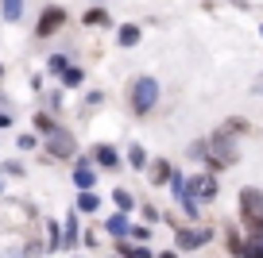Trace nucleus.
Instances as JSON below:
<instances>
[{
	"mask_svg": "<svg viewBox=\"0 0 263 258\" xmlns=\"http://www.w3.org/2000/svg\"><path fill=\"white\" fill-rule=\"evenodd\" d=\"M236 158H240L236 131H229V127L213 131V139H209V166L213 169H229V166H236Z\"/></svg>",
	"mask_w": 263,
	"mask_h": 258,
	"instance_id": "1",
	"label": "nucleus"
},
{
	"mask_svg": "<svg viewBox=\"0 0 263 258\" xmlns=\"http://www.w3.org/2000/svg\"><path fill=\"white\" fill-rule=\"evenodd\" d=\"M159 97H163V89H159L155 77H136L128 89V100H132V112L136 116H151L159 108Z\"/></svg>",
	"mask_w": 263,
	"mask_h": 258,
	"instance_id": "2",
	"label": "nucleus"
},
{
	"mask_svg": "<svg viewBox=\"0 0 263 258\" xmlns=\"http://www.w3.org/2000/svg\"><path fill=\"white\" fill-rule=\"evenodd\" d=\"M43 146H47V154H50V158H58V162L78 158V143H74V135H70L66 127H54L47 139H43Z\"/></svg>",
	"mask_w": 263,
	"mask_h": 258,
	"instance_id": "3",
	"label": "nucleus"
},
{
	"mask_svg": "<svg viewBox=\"0 0 263 258\" xmlns=\"http://www.w3.org/2000/svg\"><path fill=\"white\" fill-rule=\"evenodd\" d=\"M62 24H66V8L47 4V8L39 12V24H35V39H50V35H58Z\"/></svg>",
	"mask_w": 263,
	"mask_h": 258,
	"instance_id": "4",
	"label": "nucleus"
},
{
	"mask_svg": "<svg viewBox=\"0 0 263 258\" xmlns=\"http://www.w3.org/2000/svg\"><path fill=\"white\" fill-rule=\"evenodd\" d=\"M209 239H213V227H178L174 250H201Z\"/></svg>",
	"mask_w": 263,
	"mask_h": 258,
	"instance_id": "5",
	"label": "nucleus"
},
{
	"mask_svg": "<svg viewBox=\"0 0 263 258\" xmlns=\"http://www.w3.org/2000/svg\"><path fill=\"white\" fill-rule=\"evenodd\" d=\"M74 185L78 189H93L97 185V162H89L85 154L74 158Z\"/></svg>",
	"mask_w": 263,
	"mask_h": 258,
	"instance_id": "6",
	"label": "nucleus"
},
{
	"mask_svg": "<svg viewBox=\"0 0 263 258\" xmlns=\"http://www.w3.org/2000/svg\"><path fill=\"white\" fill-rule=\"evenodd\" d=\"M190 189L201 197V204H205V201H217V193H221V185H217L213 174H194V178H190Z\"/></svg>",
	"mask_w": 263,
	"mask_h": 258,
	"instance_id": "7",
	"label": "nucleus"
},
{
	"mask_svg": "<svg viewBox=\"0 0 263 258\" xmlns=\"http://www.w3.org/2000/svg\"><path fill=\"white\" fill-rule=\"evenodd\" d=\"M263 212V189H240V216L252 220Z\"/></svg>",
	"mask_w": 263,
	"mask_h": 258,
	"instance_id": "8",
	"label": "nucleus"
},
{
	"mask_svg": "<svg viewBox=\"0 0 263 258\" xmlns=\"http://www.w3.org/2000/svg\"><path fill=\"white\" fill-rule=\"evenodd\" d=\"M171 178H174V166L166 158H151L147 162V181L151 185H171Z\"/></svg>",
	"mask_w": 263,
	"mask_h": 258,
	"instance_id": "9",
	"label": "nucleus"
},
{
	"mask_svg": "<svg viewBox=\"0 0 263 258\" xmlns=\"http://www.w3.org/2000/svg\"><path fill=\"white\" fill-rule=\"evenodd\" d=\"M105 231L112 235V239H132V220H128V212H112V216L105 220Z\"/></svg>",
	"mask_w": 263,
	"mask_h": 258,
	"instance_id": "10",
	"label": "nucleus"
},
{
	"mask_svg": "<svg viewBox=\"0 0 263 258\" xmlns=\"http://www.w3.org/2000/svg\"><path fill=\"white\" fill-rule=\"evenodd\" d=\"M93 162H97L101 169H116V166H120V154H116V146L97 143V146H93Z\"/></svg>",
	"mask_w": 263,
	"mask_h": 258,
	"instance_id": "11",
	"label": "nucleus"
},
{
	"mask_svg": "<svg viewBox=\"0 0 263 258\" xmlns=\"http://www.w3.org/2000/svg\"><path fill=\"white\" fill-rule=\"evenodd\" d=\"M140 39H143V31L136 24H120L116 27V42H120V47H140Z\"/></svg>",
	"mask_w": 263,
	"mask_h": 258,
	"instance_id": "12",
	"label": "nucleus"
},
{
	"mask_svg": "<svg viewBox=\"0 0 263 258\" xmlns=\"http://www.w3.org/2000/svg\"><path fill=\"white\" fill-rule=\"evenodd\" d=\"M47 235H50V239H47V250H66V239H62V235H66V224L47 220Z\"/></svg>",
	"mask_w": 263,
	"mask_h": 258,
	"instance_id": "13",
	"label": "nucleus"
},
{
	"mask_svg": "<svg viewBox=\"0 0 263 258\" xmlns=\"http://www.w3.org/2000/svg\"><path fill=\"white\" fill-rule=\"evenodd\" d=\"M78 212H85V216H93V212L101 208V197L93 193V189H82V193H78V204H74Z\"/></svg>",
	"mask_w": 263,
	"mask_h": 258,
	"instance_id": "14",
	"label": "nucleus"
},
{
	"mask_svg": "<svg viewBox=\"0 0 263 258\" xmlns=\"http://www.w3.org/2000/svg\"><path fill=\"white\" fill-rule=\"evenodd\" d=\"M82 24H85V27H108V24H112V16H108L105 8H85Z\"/></svg>",
	"mask_w": 263,
	"mask_h": 258,
	"instance_id": "15",
	"label": "nucleus"
},
{
	"mask_svg": "<svg viewBox=\"0 0 263 258\" xmlns=\"http://www.w3.org/2000/svg\"><path fill=\"white\" fill-rule=\"evenodd\" d=\"M0 16L8 19V24H20V16H24V0H0Z\"/></svg>",
	"mask_w": 263,
	"mask_h": 258,
	"instance_id": "16",
	"label": "nucleus"
},
{
	"mask_svg": "<svg viewBox=\"0 0 263 258\" xmlns=\"http://www.w3.org/2000/svg\"><path fill=\"white\" fill-rule=\"evenodd\" d=\"M128 166H132V169H147V150H143L140 143L128 146Z\"/></svg>",
	"mask_w": 263,
	"mask_h": 258,
	"instance_id": "17",
	"label": "nucleus"
},
{
	"mask_svg": "<svg viewBox=\"0 0 263 258\" xmlns=\"http://www.w3.org/2000/svg\"><path fill=\"white\" fill-rule=\"evenodd\" d=\"M112 201H116V208H124V212H132V208H136V197H132V193H128V189H120V185H116V193H112Z\"/></svg>",
	"mask_w": 263,
	"mask_h": 258,
	"instance_id": "18",
	"label": "nucleus"
},
{
	"mask_svg": "<svg viewBox=\"0 0 263 258\" xmlns=\"http://www.w3.org/2000/svg\"><path fill=\"white\" fill-rule=\"evenodd\" d=\"M58 123H54V116L50 112H35V131H43V135H50Z\"/></svg>",
	"mask_w": 263,
	"mask_h": 258,
	"instance_id": "19",
	"label": "nucleus"
},
{
	"mask_svg": "<svg viewBox=\"0 0 263 258\" xmlns=\"http://www.w3.org/2000/svg\"><path fill=\"white\" fill-rule=\"evenodd\" d=\"M47 70H50V73H58V77H62V73L70 70V58H66V54H50V58H47Z\"/></svg>",
	"mask_w": 263,
	"mask_h": 258,
	"instance_id": "20",
	"label": "nucleus"
},
{
	"mask_svg": "<svg viewBox=\"0 0 263 258\" xmlns=\"http://www.w3.org/2000/svg\"><path fill=\"white\" fill-rule=\"evenodd\" d=\"M82 81H85V73L78 70V66H70V70L62 73V85H66V89H78V85H82Z\"/></svg>",
	"mask_w": 263,
	"mask_h": 258,
	"instance_id": "21",
	"label": "nucleus"
},
{
	"mask_svg": "<svg viewBox=\"0 0 263 258\" xmlns=\"http://www.w3.org/2000/svg\"><path fill=\"white\" fill-rule=\"evenodd\" d=\"M244 254H248V258H263V235L244 239Z\"/></svg>",
	"mask_w": 263,
	"mask_h": 258,
	"instance_id": "22",
	"label": "nucleus"
},
{
	"mask_svg": "<svg viewBox=\"0 0 263 258\" xmlns=\"http://www.w3.org/2000/svg\"><path fill=\"white\" fill-rule=\"evenodd\" d=\"M78 239H85V235L82 231H78V220L74 216H70V220H66V247H74V243Z\"/></svg>",
	"mask_w": 263,
	"mask_h": 258,
	"instance_id": "23",
	"label": "nucleus"
},
{
	"mask_svg": "<svg viewBox=\"0 0 263 258\" xmlns=\"http://www.w3.org/2000/svg\"><path fill=\"white\" fill-rule=\"evenodd\" d=\"M16 146H20V150H35V146H43V143H39V135H31V131H24V135L16 139Z\"/></svg>",
	"mask_w": 263,
	"mask_h": 258,
	"instance_id": "24",
	"label": "nucleus"
},
{
	"mask_svg": "<svg viewBox=\"0 0 263 258\" xmlns=\"http://www.w3.org/2000/svg\"><path fill=\"white\" fill-rule=\"evenodd\" d=\"M0 169H4V174H12V178H24V162H16V158H8Z\"/></svg>",
	"mask_w": 263,
	"mask_h": 258,
	"instance_id": "25",
	"label": "nucleus"
},
{
	"mask_svg": "<svg viewBox=\"0 0 263 258\" xmlns=\"http://www.w3.org/2000/svg\"><path fill=\"white\" fill-rule=\"evenodd\" d=\"M132 239H151V224H132Z\"/></svg>",
	"mask_w": 263,
	"mask_h": 258,
	"instance_id": "26",
	"label": "nucleus"
},
{
	"mask_svg": "<svg viewBox=\"0 0 263 258\" xmlns=\"http://www.w3.org/2000/svg\"><path fill=\"white\" fill-rule=\"evenodd\" d=\"M143 220H147L151 227L159 224V208H155V204H143Z\"/></svg>",
	"mask_w": 263,
	"mask_h": 258,
	"instance_id": "27",
	"label": "nucleus"
},
{
	"mask_svg": "<svg viewBox=\"0 0 263 258\" xmlns=\"http://www.w3.org/2000/svg\"><path fill=\"white\" fill-rule=\"evenodd\" d=\"M248 231H252V235H263V212H259V216H252V220H248Z\"/></svg>",
	"mask_w": 263,
	"mask_h": 258,
	"instance_id": "28",
	"label": "nucleus"
},
{
	"mask_svg": "<svg viewBox=\"0 0 263 258\" xmlns=\"http://www.w3.org/2000/svg\"><path fill=\"white\" fill-rule=\"evenodd\" d=\"M224 127H229V131H236V135H240V131H248V123H244V120H229Z\"/></svg>",
	"mask_w": 263,
	"mask_h": 258,
	"instance_id": "29",
	"label": "nucleus"
},
{
	"mask_svg": "<svg viewBox=\"0 0 263 258\" xmlns=\"http://www.w3.org/2000/svg\"><path fill=\"white\" fill-rule=\"evenodd\" d=\"M12 120H16V116H8V112H0V131H4V127H12Z\"/></svg>",
	"mask_w": 263,
	"mask_h": 258,
	"instance_id": "30",
	"label": "nucleus"
},
{
	"mask_svg": "<svg viewBox=\"0 0 263 258\" xmlns=\"http://www.w3.org/2000/svg\"><path fill=\"white\" fill-rule=\"evenodd\" d=\"M252 93H255V97H263V73H259V77H255V85H252Z\"/></svg>",
	"mask_w": 263,
	"mask_h": 258,
	"instance_id": "31",
	"label": "nucleus"
},
{
	"mask_svg": "<svg viewBox=\"0 0 263 258\" xmlns=\"http://www.w3.org/2000/svg\"><path fill=\"white\" fill-rule=\"evenodd\" d=\"M0 77H4V66H0Z\"/></svg>",
	"mask_w": 263,
	"mask_h": 258,
	"instance_id": "32",
	"label": "nucleus"
},
{
	"mask_svg": "<svg viewBox=\"0 0 263 258\" xmlns=\"http://www.w3.org/2000/svg\"><path fill=\"white\" fill-rule=\"evenodd\" d=\"M0 193H4V181H0Z\"/></svg>",
	"mask_w": 263,
	"mask_h": 258,
	"instance_id": "33",
	"label": "nucleus"
},
{
	"mask_svg": "<svg viewBox=\"0 0 263 258\" xmlns=\"http://www.w3.org/2000/svg\"><path fill=\"white\" fill-rule=\"evenodd\" d=\"M259 35H263V24H259Z\"/></svg>",
	"mask_w": 263,
	"mask_h": 258,
	"instance_id": "34",
	"label": "nucleus"
}]
</instances>
